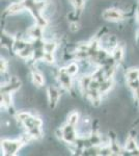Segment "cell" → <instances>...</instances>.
Returning a JSON list of instances; mask_svg holds the SVG:
<instances>
[{
    "instance_id": "cell-22",
    "label": "cell",
    "mask_w": 139,
    "mask_h": 156,
    "mask_svg": "<svg viewBox=\"0 0 139 156\" xmlns=\"http://www.w3.org/2000/svg\"><path fill=\"white\" fill-rule=\"evenodd\" d=\"M80 28H81V25L78 23L77 21L71 22L70 25H69V30L72 32V34H77V32L80 30Z\"/></svg>"
},
{
    "instance_id": "cell-20",
    "label": "cell",
    "mask_w": 139,
    "mask_h": 156,
    "mask_svg": "<svg viewBox=\"0 0 139 156\" xmlns=\"http://www.w3.org/2000/svg\"><path fill=\"white\" fill-rule=\"evenodd\" d=\"M65 70H67V72L69 73L71 76H74L79 71V66L76 62H71V64H69L65 67Z\"/></svg>"
},
{
    "instance_id": "cell-10",
    "label": "cell",
    "mask_w": 139,
    "mask_h": 156,
    "mask_svg": "<svg viewBox=\"0 0 139 156\" xmlns=\"http://www.w3.org/2000/svg\"><path fill=\"white\" fill-rule=\"evenodd\" d=\"M28 34L32 40H36V39H42L44 37V29L43 27L39 26H31L28 30Z\"/></svg>"
},
{
    "instance_id": "cell-8",
    "label": "cell",
    "mask_w": 139,
    "mask_h": 156,
    "mask_svg": "<svg viewBox=\"0 0 139 156\" xmlns=\"http://www.w3.org/2000/svg\"><path fill=\"white\" fill-rule=\"evenodd\" d=\"M113 85H114V80H113V78H108V79H105L103 82H101L99 92H100L102 95L108 94V93L110 92V90L113 87Z\"/></svg>"
},
{
    "instance_id": "cell-18",
    "label": "cell",
    "mask_w": 139,
    "mask_h": 156,
    "mask_svg": "<svg viewBox=\"0 0 139 156\" xmlns=\"http://www.w3.org/2000/svg\"><path fill=\"white\" fill-rule=\"evenodd\" d=\"M79 119H80V115L78 112H71V114L69 115V117H68L67 119V123L68 124H71V125H74V126H76V125L78 124V122H79Z\"/></svg>"
},
{
    "instance_id": "cell-15",
    "label": "cell",
    "mask_w": 139,
    "mask_h": 156,
    "mask_svg": "<svg viewBox=\"0 0 139 156\" xmlns=\"http://www.w3.org/2000/svg\"><path fill=\"white\" fill-rule=\"evenodd\" d=\"M28 45V43L22 39H15V42L12 44V51H15L18 53L19 51H21L22 49H24L25 47Z\"/></svg>"
},
{
    "instance_id": "cell-14",
    "label": "cell",
    "mask_w": 139,
    "mask_h": 156,
    "mask_svg": "<svg viewBox=\"0 0 139 156\" xmlns=\"http://www.w3.org/2000/svg\"><path fill=\"white\" fill-rule=\"evenodd\" d=\"M125 148H126V150H127L128 152H132V151H134L135 149L139 148V146H138V144H137V142H136L135 138L129 135V136L126 138Z\"/></svg>"
},
{
    "instance_id": "cell-24",
    "label": "cell",
    "mask_w": 139,
    "mask_h": 156,
    "mask_svg": "<svg viewBox=\"0 0 139 156\" xmlns=\"http://www.w3.org/2000/svg\"><path fill=\"white\" fill-rule=\"evenodd\" d=\"M54 60H55L54 53H48V52H45L43 62H47V64H53V62H54Z\"/></svg>"
},
{
    "instance_id": "cell-2",
    "label": "cell",
    "mask_w": 139,
    "mask_h": 156,
    "mask_svg": "<svg viewBox=\"0 0 139 156\" xmlns=\"http://www.w3.org/2000/svg\"><path fill=\"white\" fill-rule=\"evenodd\" d=\"M102 18L110 22H120L125 19V12L116 7L106 9L102 12Z\"/></svg>"
},
{
    "instance_id": "cell-3",
    "label": "cell",
    "mask_w": 139,
    "mask_h": 156,
    "mask_svg": "<svg viewBox=\"0 0 139 156\" xmlns=\"http://www.w3.org/2000/svg\"><path fill=\"white\" fill-rule=\"evenodd\" d=\"M47 96H48V104H49L50 108L55 109L58 105L60 99V92L54 85H49L47 89Z\"/></svg>"
},
{
    "instance_id": "cell-16",
    "label": "cell",
    "mask_w": 139,
    "mask_h": 156,
    "mask_svg": "<svg viewBox=\"0 0 139 156\" xmlns=\"http://www.w3.org/2000/svg\"><path fill=\"white\" fill-rule=\"evenodd\" d=\"M126 78H127V81L138 79L139 78V69H137V68H131V69H128L127 72H126Z\"/></svg>"
},
{
    "instance_id": "cell-1",
    "label": "cell",
    "mask_w": 139,
    "mask_h": 156,
    "mask_svg": "<svg viewBox=\"0 0 139 156\" xmlns=\"http://www.w3.org/2000/svg\"><path fill=\"white\" fill-rule=\"evenodd\" d=\"M23 145L24 143L21 140H1V150L4 155H16L17 152L21 149V147Z\"/></svg>"
},
{
    "instance_id": "cell-6",
    "label": "cell",
    "mask_w": 139,
    "mask_h": 156,
    "mask_svg": "<svg viewBox=\"0 0 139 156\" xmlns=\"http://www.w3.org/2000/svg\"><path fill=\"white\" fill-rule=\"evenodd\" d=\"M24 9H26V6H25L23 0H22V1L12 2L11 5L9 6V9H7V12L9 15H16L21 12L22 11H24Z\"/></svg>"
},
{
    "instance_id": "cell-5",
    "label": "cell",
    "mask_w": 139,
    "mask_h": 156,
    "mask_svg": "<svg viewBox=\"0 0 139 156\" xmlns=\"http://www.w3.org/2000/svg\"><path fill=\"white\" fill-rule=\"evenodd\" d=\"M58 80H59V83L61 85L62 89L64 90H71L72 89V76L67 72L65 68H61V69L58 70V74H57Z\"/></svg>"
},
{
    "instance_id": "cell-19",
    "label": "cell",
    "mask_w": 139,
    "mask_h": 156,
    "mask_svg": "<svg viewBox=\"0 0 139 156\" xmlns=\"http://www.w3.org/2000/svg\"><path fill=\"white\" fill-rule=\"evenodd\" d=\"M27 132L30 133L34 140H40V138L43 137V131H42L41 127H33V128H31V129L27 130Z\"/></svg>"
},
{
    "instance_id": "cell-7",
    "label": "cell",
    "mask_w": 139,
    "mask_h": 156,
    "mask_svg": "<svg viewBox=\"0 0 139 156\" xmlns=\"http://www.w3.org/2000/svg\"><path fill=\"white\" fill-rule=\"evenodd\" d=\"M92 79V76H88V75H84L80 78L79 80V87L81 90V92L83 94L86 95L87 92L89 90V84H90V81Z\"/></svg>"
},
{
    "instance_id": "cell-23",
    "label": "cell",
    "mask_w": 139,
    "mask_h": 156,
    "mask_svg": "<svg viewBox=\"0 0 139 156\" xmlns=\"http://www.w3.org/2000/svg\"><path fill=\"white\" fill-rule=\"evenodd\" d=\"M127 84H128V87L130 90H132L133 92L136 90L139 89V78L138 79H135V80H130V81H127Z\"/></svg>"
},
{
    "instance_id": "cell-13",
    "label": "cell",
    "mask_w": 139,
    "mask_h": 156,
    "mask_svg": "<svg viewBox=\"0 0 139 156\" xmlns=\"http://www.w3.org/2000/svg\"><path fill=\"white\" fill-rule=\"evenodd\" d=\"M111 52H112V53H111V56L114 58L116 62H122L123 58V47L122 45H117V46H116Z\"/></svg>"
},
{
    "instance_id": "cell-4",
    "label": "cell",
    "mask_w": 139,
    "mask_h": 156,
    "mask_svg": "<svg viewBox=\"0 0 139 156\" xmlns=\"http://www.w3.org/2000/svg\"><path fill=\"white\" fill-rule=\"evenodd\" d=\"M62 131H64V136H62V140H64L67 144H74L76 142V140L78 138L77 135V129L75 128L74 125L71 124H65L64 127H62Z\"/></svg>"
},
{
    "instance_id": "cell-11",
    "label": "cell",
    "mask_w": 139,
    "mask_h": 156,
    "mask_svg": "<svg viewBox=\"0 0 139 156\" xmlns=\"http://www.w3.org/2000/svg\"><path fill=\"white\" fill-rule=\"evenodd\" d=\"M33 47H32V45L28 43V45H27L26 47H25L24 49H22L21 51L18 52V56L20 57L21 59H29L32 57V55H33Z\"/></svg>"
},
{
    "instance_id": "cell-21",
    "label": "cell",
    "mask_w": 139,
    "mask_h": 156,
    "mask_svg": "<svg viewBox=\"0 0 139 156\" xmlns=\"http://www.w3.org/2000/svg\"><path fill=\"white\" fill-rule=\"evenodd\" d=\"M31 115V114L28 112H19L17 114V120H18V122L20 123L21 125H23V123L26 121L28 118Z\"/></svg>"
},
{
    "instance_id": "cell-17",
    "label": "cell",
    "mask_w": 139,
    "mask_h": 156,
    "mask_svg": "<svg viewBox=\"0 0 139 156\" xmlns=\"http://www.w3.org/2000/svg\"><path fill=\"white\" fill-rule=\"evenodd\" d=\"M57 49V44L55 42H52V40L48 42H45V46H44V50L45 52H48V53H55Z\"/></svg>"
},
{
    "instance_id": "cell-9",
    "label": "cell",
    "mask_w": 139,
    "mask_h": 156,
    "mask_svg": "<svg viewBox=\"0 0 139 156\" xmlns=\"http://www.w3.org/2000/svg\"><path fill=\"white\" fill-rule=\"evenodd\" d=\"M31 79L34 85L36 87H43V84L45 83V77L40 71L37 70H32L31 71Z\"/></svg>"
},
{
    "instance_id": "cell-25",
    "label": "cell",
    "mask_w": 139,
    "mask_h": 156,
    "mask_svg": "<svg viewBox=\"0 0 139 156\" xmlns=\"http://www.w3.org/2000/svg\"><path fill=\"white\" fill-rule=\"evenodd\" d=\"M0 67H1V73H2V74H3V73H5L7 71V69H9V62H7L4 57H2V58H1Z\"/></svg>"
},
{
    "instance_id": "cell-12",
    "label": "cell",
    "mask_w": 139,
    "mask_h": 156,
    "mask_svg": "<svg viewBox=\"0 0 139 156\" xmlns=\"http://www.w3.org/2000/svg\"><path fill=\"white\" fill-rule=\"evenodd\" d=\"M12 93H1V105L9 109L12 105Z\"/></svg>"
},
{
    "instance_id": "cell-26",
    "label": "cell",
    "mask_w": 139,
    "mask_h": 156,
    "mask_svg": "<svg viewBox=\"0 0 139 156\" xmlns=\"http://www.w3.org/2000/svg\"><path fill=\"white\" fill-rule=\"evenodd\" d=\"M134 98H135L137 101H139V89L138 90H134Z\"/></svg>"
}]
</instances>
